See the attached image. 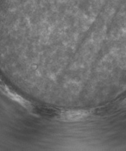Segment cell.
<instances>
[{
    "label": "cell",
    "instance_id": "1",
    "mask_svg": "<svg viewBox=\"0 0 126 151\" xmlns=\"http://www.w3.org/2000/svg\"><path fill=\"white\" fill-rule=\"evenodd\" d=\"M88 115V113L84 110H71L64 112L61 115V118L67 122H76L85 119Z\"/></svg>",
    "mask_w": 126,
    "mask_h": 151
}]
</instances>
